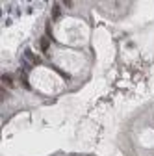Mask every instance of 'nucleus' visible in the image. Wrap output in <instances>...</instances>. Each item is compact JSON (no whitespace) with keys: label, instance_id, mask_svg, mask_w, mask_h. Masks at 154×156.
Returning <instances> with one entry per match:
<instances>
[{"label":"nucleus","instance_id":"7ed1b4c3","mask_svg":"<svg viewBox=\"0 0 154 156\" xmlns=\"http://www.w3.org/2000/svg\"><path fill=\"white\" fill-rule=\"evenodd\" d=\"M2 84L6 86V89H8V87H13V86H15V82H13V78H11V76H9V74H4V76H2Z\"/></svg>","mask_w":154,"mask_h":156},{"label":"nucleus","instance_id":"20e7f679","mask_svg":"<svg viewBox=\"0 0 154 156\" xmlns=\"http://www.w3.org/2000/svg\"><path fill=\"white\" fill-rule=\"evenodd\" d=\"M60 13H61V8H60V4H54V8H52V17H54V20H56V19H60Z\"/></svg>","mask_w":154,"mask_h":156},{"label":"nucleus","instance_id":"f03ea898","mask_svg":"<svg viewBox=\"0 0 154 156\" xmlns=\"http://www.w3.org/2000/svg\"><path fill=\"white\" fill-rule=\"evenodd\" d=\"M39 45H41V52H47V50H48V47H50L48 37H47V36H45V37H41V39H39Z\"/></svg>","mask_w":154,"mask_h":156},{"label":"nucleus","instance_id":"f257e3e1","mask_svg":"<svg viewBox=\"0 0 154 156\" xmlns=\"http://www.w3.org/2000/svg\"><path fill=\"white\" fill-rule=\"evenodd\" d=\"M24 58H26V60H30V61H32V65H39V63H41V60H39L32 50H26V52H24Z\"/></svg>","mask_w":154,"mask_h":156}]
</instances>
